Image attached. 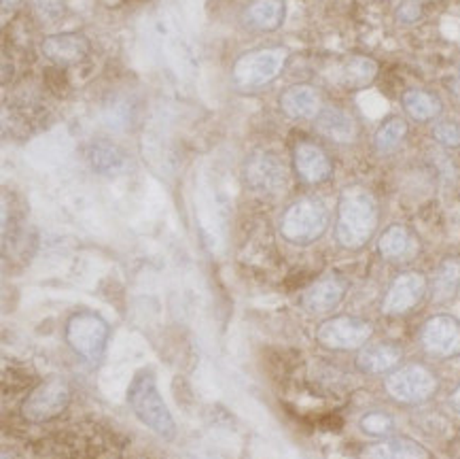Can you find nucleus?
Wrapping results in <instances>:
<instances>
[{
    "label": "nucleus",
    "mask_w": 460,
    "mask_h": 459,
    "mask_svg": "<svg viewBox=\"0 0 460 459\" xmlns=\"http://www.w3.org/2000/svg\"><path fill=\"white\" fill-rule=\"evenodd\" d=\"M433 137L444 145H460V126L456 122H439L435 123Z\"/></svg>",
    "instance_id": "cd10ccee"
},
{
    "label": "nucleus",
    "mask_w": 460,
    "mask_h": 459,
    "mask_svg": "<svg viewBox=\"0 0 460 459\" xmlns=\"http://www.w3.org/2000/svg\"><path fill=\"white\" fill-rule=\"evenodd\" d=\"M405 134H408V123H405V120H401V117H391V120H386L380 128H377L374 139L376 149L380 153L394 151L401 145V140L405 139Z\"/></svg>",
    "instance_id": "393cba45"
},
{
    "label": "nucleus",
    "mask_w": 460,
    "mask_h": 459,
    "mask_svg": "<svg viewBox=\"0 0 460 459\" xmlns=\"http://www.w3.org/2000/svg\"><path fill=\"white\" fill-rule=\"evenodd\" d=\"M361 429L367 436H388V434L394 429V421L391 415L380 413V410H374V413H367L361 417Z\"/></svg>",
    "instance_id": "a878e982"
},
{
    "label": "nucleus",
    "mask_w": 460,
    "mask_h": 459,
    "mask_svg": "<svg viewBox=\"0 0 460 459\" xmlns=\"http://www.w3.org/2000/svg\"><path fill=\"white\" fill-rule=\"evenodd\" d=\"M3 459H13V457H11L9 453H3Z\"/></svg>",
    "instance_id": "2f4dec72"
},
{
    "label": "nucleus",
    "mask_w": 460,
    "mask_h": 459,
    "mask_svg": "<svg viewBox=\"0 0 460 459\" xmlns=\"http://www.w3.org/2000/svg\"><path fill=\"white\" fill-rule=\"evenodd\" d=\"M20 4V0H3V11H11Z\"/></svg>",
    "instance_id": "7c9ffc66"
},
{
    "label": "nucleus",
    "mask_w": 460,
    "mask_h": 459,
    "mask_svg": "<svg viewBox=\"0 0 460 459\" xmlns=\"http://www.w3.org/2000/svg\"><path fill=\"white\" fill-rule=\"evenodd\" d=\"M377 75V62L371 60L367 56H352L348 58L344 62V67H341V81L348 87H365L369 86L371 81L376 79Z\"/></svg>",
    "instance_id": "b1692460"
},
{
    "label": "nucleus",
    "mask_w": 460,
    "mask_h": 459,
    "mask_svg": "<svg viewBox=\"0 0 460 459\" xmlns=\"http://www.w3.org/2000/svg\"><path fill=\"white\" fill-rule=\"evenodd\" d=\"M377 221H380V209H377L376 196L367 187L350 185L341 192L335 238L344 249H363L376 234Z\"/></svg>",
    "instance_id": "f257e3e1"
},
{
    "label": "nucleus",
    "mask_w": 460,
    "mask_h": 459,
    "mask_svg": "<svg viewBox=\"0 0 460 459\" xmlns=\"http://www.w3.org/2000/svg\"><path fill=\"white\" fill-rule=\"evenodd\" d=\"M293 164L299 179L310 185L324 184L333 175V162L329 153L321 145L310 143V140H302L295 147Z\"/></svg>",
    "instance_id": "9b49d317"
},
{
    "label": "nucleus",
    "mask_w": 460,
    "mask_h": 459,
    "mask_svg": "<svg viewBox=\"0 0 460 459\" xmlns=\"http://www.w3.org/2000/svg\"><path fill=\"white\" fill-rule=\"evenodd\" d=\"M346 281L338 274L323 276L321 281H316L314 285H310L304 292L302 306L312 315H324L332 313L335 306H340L341 300L346 296Z\"/></svg>",
    "instance_id": "4468645a"
},
{
    "label": "nucleus",
    "mask_w": 460,
    "mask_h": 459,
    "mask_svg": "<svg viewBox=\"0 0 460 459\" xmlns=\"http://www.w3.org/2000/svg\"><path fill=\"white\" fill-rule=\"evenodd\" d=\"M280 109L291 120H310L321 113V94L305 84L291 86L282 92Z\"/></svg>",
    "instance_id": "dca6fc26"
},
{
    "label": "nucleus",
    "mask_w": 460,
    "mask_h": 459,
    "mask_svg": "<svg viewBox=\"0 0 460 459\" xmlns=\"http://www.w3.org/2000/svg\"><path fill=\"white\" fill-rule=\"evenodd\" d=\"M361 459H433L427 446H422L416 440L399 436L386 438L380 443L365 446Z\"/></svg>",
    "instance_id": "f3484780"
},
{
    "label": "nucleus",
    "mask_w": 460,
    "mask_h": 459,
    "mask_svg": "<svg viewBox=\"0 0 460 459\" xmlns=\"http://www.w3.org/2000/svg\"><path fill=\"white\" fill-rule=\"evenodd\" d=\"M377 251H380V256L385 257V260L391 262L410 260L416 253V238L414 234L410 232V228L394 223V226L386 228L385 232H382L380 240H377Z\"/></svg>",
    "instance_id": "412c9836"
},
{
    "label": "nucleus",
    "mask_w": 460,
    "mask_h": 459,
    "mask_svg": "<svg viewBox=\"0 0 460 459\" xmlns=\"http://www.w3.org/2000/svg\"><path fill=\"white\" fill-rule=\"evenodd\" d=\"M70 402V390L62 379H49L23 400L22 415L31 423H45L62 415Z\"/></svg>",
    "instance_id": "6e6552de"
},
{
    "label": "nucleus",
    "mask_w": 460,
    "mask_h": 459,
    "mask_svg": "<svg viewBox=\"0 0 460 459\" xmlns=\"http://www.w3.org/2000/svg\"><path fill=\"white\" fill-rule=\"evenodd\" d=\"M460 287V260L456 257H447L441 262L433 279V300L435 302H446L456 296Z\"/></svg>",
    "instance_id": "5701e85b"
},
{
    "label": "nucleus",
    "mask_w": 460,
    "mask_h": 459,
    "mask_svg": "<svg viewBox=\"0 0 460 459\" xmlns=\"http://www.w3.org/2000/svg\"><path fill=\"white\" fill-rule=\"evenodd\" d=\"M316 130L335 143H352L357 139L355 120L338 107L321 109V113L316 115Z\"/></svg>",
    "instance_id": "6ab92c4d"
},
{
    "label": "nucleus",
    "mask_w": 460,
    "mask_h": 459,
    "mask_svg": "<svg viewBox=\"0 0 460 459\" xmlns=\"http://www.w3.org/2000/svg\"><path fill=\"white\" fill-rule=\"evenodd\" d=\"M87 160H90L92 168L96 170V173L106 176L126 173L129 166L128 153L123 151L121 147L109 143V140H98V143H93L90 147V151H87Z\"/></svg>",
    "instance_id": "aec40b11"
},
{
    "label": "nucleus",
    "mask_w": 460,
    "mask_h": 459,
    "mask_svg": "<svg viewBox=\"0 0 460 459\" xmlns=\"http://www.w3.org/2000/svg\"><path fill=\"white\" fill-rule=\"evenodd\" d=\"M244 179L252 190L257 192H276L285 185L287 173L285 164H282L274 153L259 151L246 160Z\"/></svg>",
    "instance_id": "f8f14e48"
},
{
    "label": "nucleus",
    "mask_w": 460,
    "mask_h": 459,
    "mask_svg": "<svg viewBox=\"0 0 460 459\" xmlns=\"http://www.w3.org/2000/svg\"><path fill=\"white\" fill-rule=\"evenodd\" d=\"M422 17L420 0H401L397 7V20L401 23H416Z\"/></svg>",
    "instance_id": "c85d7f7f"
},
{
    "label": "nucleus",
    "mask_w": 460,
    "mask_h": 459,
    "mask_svg": "<svg viewBox=\"0 0 460 459\" xmlns=\"http://www.w3.org/2000/svg\"><path fill=\"white\" fill-rule=\"evenodd\" d=\"M450 404H452L454 410H458V413H460V385L456 387V390H454V393L450 396Z\"/></svg>",
    "instance_id": "c756f323"
},
{
    "label": "nucleus",
    "mask_w": 460,
    "mask_h": 459,
    "mask_svg": "<svg viewBox=\"0 0 460 459\" xmlns=\"http://www.w3.org/2000/svg\"><path fill=\"white\" fill-rule=\"evenodd\" d=\"M109 334V323L90 310L75 313L66 323L68 346L75 351V356L84 357L90 364H98L104 357Z\"/></svg>",
    "instance_id": "39448f33"
},
{
    "label": "nucleus",
    "mask_w": 460,
    "mask_h": 459,
    "mask_svg": "<svg viewBox=\"0 0 460 459\" xmlns=\"http://www.w3.org/2000/svg\"><path fill=\"white\" fill-rule=\"evenodd\" d=\"M420 343L429 356L441 360L460 356V321L452 315L430 317L420 332Z\"/></svg>",
    "instance_id": "1a4fd4ad"
},
{
    "label": "nucleus",
    "mask_w": 460,
    "mask_h": 459,
    "mask_svg": "<svg viewBox=\"0 0 460 459\" xmlns=\"http://www.w3.org/2000/svg\"><path fill=\"white\" fill-rule=\"evenodd\" d=\"M287 20V3L285 0H251L246 4L242 22L246 28L257 32H274Z\"/></svg>",
    "instance_id": "2eb2a0df"
},
{
    "label": "nucleus",
    "mask_w": 460,
    "mask_h": 459,
    "mask_svg": "<svg viewBox=\"0 0 460 459\" xmlns=\"http://www.w3.org/2000/svg\"><path fill=\"white\" fill-rule=\"evenodd\" d=\"M427 279L420 273H403L388 287L385 300H382V313L386 315H405L420 304L427 293Z\"/></svg>",
    "instance_id": "9d476101"
},
{
    "label": "nucleus",
    "mask_w": 460,
    "mask_h": 459,
    "mask_svg": "<svg viewBox=\"0 0 460 459\" xmlns=\"http://www.w3.org/2000/svg\"><path fill=\"white\" fill-rule=\"evenodd\" d=\"M32 4L43 22H58L66 11V0H32Z\"/></svg>",
    "instance_id": "bb28decb"
},
{
    "label": "nucleus",
    "mask_w": 460,
    "mask_h": 459,
    "mask_svg": "<svg viewBox=\"0 0 460 459\" xmlns=\"http://www.w3.org/2000/svg\"><path fill=\"white\" fill-rule=\"evenodd\" d=\"M128 402L132 406L134 415L145 423L151 432L159 438L172 440L176 436V423L172 413L164 402L162 393L157 390L155 374L151 370H140L128 387Z\"/></svg>",
    "instance_id": "f03ea898"
},
{
    "label": "nucleus",
    "mask_w": 460,
    "mask_h": 459,
    "mask_svg": "<svg viewBox=\"0 0 460 459\" xmlns=\"http://www.w3.org/2000/svg\"><path fill=\"white\" fill-rule=\"evenodd\" d=\"M288 50L287 47H263L240 56L232 68L234 86L242 90H257L272 84L287 67Z\"/></svg>",
    "instance_id": "20e7f679"
},
{
    "label": "nucleus",
    "mask_w": 460,
    "mask_h": 459,
    "mask_svg": "<svg viewBox=\"0 0 460 459\" xmlns=\"http://www.w3.org/2000/svg\"><path fill=\"white\" fill-rule=\"evenodd\" d=\"M371 334H374V328H371L369 321L361 320V317L341 315L323 321L316 332V338L318 343L327 346V349L352 351L367 345Z\"/></svg>",
    "instance_id": "0eeeda50"
},
{
    "label": "nucleus",
    "mask_w": 460,
    "mask_h": 459,
    "mask_svg": "<svg viewBox=\"0 0 460 459\" xmlns=\"http://www.w3.org/2000/svg\"><path fill=\"white\" fill-rule=\"evenodd\" d=\"M403 353L397 345L393 343H380V345H369L358 353L357 366L358 370L367 374H386L397 370L401 364Z\"/></svg>",
    "instance_id": "a211bd4d"
},
{
    "label": "nucleus",
    "mask_w": 460,
    "mask_h": 459,
    "mask_svg": "<svg viewBox=\"0 0 460 459\" xmlns=\"http://www.w3.org/2000/svg\"><path fill=\"white\" fill-rule=\"evenodd\" d=\"M401 103L405 113L416 122H430L441 113V100L427 90H408Z\"/></svg>",
    "instance_id": "4be33fe9"
},
{
    "label": "nucleus",
    "mask_w": 460,
    "mask_h": 459,
    "mask_svg": "<svg viewBox=\"0 0 460 459\" xmlns=\"http://www.w3.org/2000/svg\"><path fill=\"white\" fill-rule=\"evenodd\" d=\"M388 396L399 404H422L435 396L438 392V379L429 368L420 364L397 368L388 374L385 382Z\"/></svg>",
    "instance_id": "423d86ee"
},
{
    "label": "nucleus",
    "mask_w": 460,
    "mask_h": 459,
    "mask_svg": "<svg viewBox=\"0 0 460 459\" xmlns=\"http://www.w3.org/2000/svg\"><path fill=\"white\" fill-rule=\"evenodd\" d=\"M329 209L318 198H302L285 211L280 220L282 238L291 245H312L327 232Z\"/></svg>",
    "instance_id": "7ed1b4c3"
},
{
    "label": "nucleus",
    "mask_w": 460,
    "mask_h": 459,
    "mask_svg": "<svg viewBox=\"0 0 460 459\" xmlns=\"http://www.w3.org/2000/svg\"><path fill=\"white\" fill-rule=\"evenodd\" d=\"M90 39L84 32H60L45 37L40 43V51L47 60L60 67H73L85 60L90 54Z\"/></svg>",
    "instance_id": "ddd939ff"
}]
</instances>
